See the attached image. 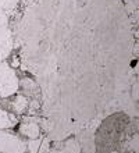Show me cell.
<instances>
[{"label": "cell", "mask_w": 139, "mask_h": 153, "mask_svg": "<svg viewBox=\"0 0 139 153\" xmlns=\"http://www.w3.org/2000/svg\"><path fill=\"white\" fill-rule=\"evenodd\" d=\"M18 89V79L11 67L7 63L0 64V96H10L17 92Z\"/></svg>", "instance_id": "6da1fadb"}, {"label": "cell", "mask_w": 139, "mask_h": 153, "mask_svg": "<svg viewBox=\"0 0 139 153\" xmlns=\"http://www.w3.org/2000/svg\"><path fill=\"white\" fill-rule=\"evenodd\" d=\"M25 146L17 137L0 129V152L1 153H24Z\"/></svg>", "instance_id": "7a4b0ae2"}, {"label": "cell", "mask_w": 139, "mask_h": 153, "mask_svg": "<svg viewBox=\"0 0 139 153\" xmlns=\"http://www.w3.org/2000/svg\"><path fill=\"white\" fill-rule=\"evenodd\" d=\"M11 49V39H10V31L7 27V18L4 13L0 10V60L7 57Z\"/></svg>", "instance_id": "3957f363"}, {"label": "cell", "mask_w": 139, "mask_h": 153, "mask_svg": "<svg viewBox=\"0 0 139 153\" xmlns=\"http://www.w3.org/2000/svg\"><path fill=\"white\" fill-rule=\"evenodd\" d=\"M20 131L24 135H27V137H29L31 139H35V138L39 137V127H38V124H35V123H24V124L20 127Z\"/></svg>", "instance_id": "277c9868"}, {"label": "cell", "mask_w": 139, "mask_h": 153, "mask_svg": "<svg viewBox=\"0 0 139 153\" xmlns=\"http://www.w3.org/2000/svg\"><path fill=\"white\" fill-rule=\"evenodd\" d=\"M17 123L16 117L11 116L10 113L4 111V110H0V129H6L10 128V127H14Z\"/></svg>", "instance_id": "5b68a950"}, {"label": "cell", "mask_w": 139, "mask_h": 153, "mask_svg": "<svg viewBox=\"0 0 139 153\" xmlns=\"http://www.w3.org/2000/svg\"><path fill=\"white\" fill-rule=\"evenodd\" d=\"M27 106H28V100L24 96H18L14 100V103H13V107H14V110H16L17 113H24Z\"/></svg>", "instance_id": "8992f818"}, {"label": "cell", "mask_w": 139, "mask_h": 153, "mask_svg": "<svg viewBox=\"0 0 139 153\" xmlns=\"http://www.w3.org/2000/svg\"><path fill=\"white\" fill-rule=\"evenodd\" d=\"M39 148H40V141L38 138L35 139H31V141L28 142V149L31 153H38L39 152Z\"/></svg>", "instance_id": "52a82bcc"}]
</instances>
